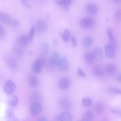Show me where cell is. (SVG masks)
Masks as SVG:
<instances>
[{
  "label": "cell",
  "instance_id": "obj_31",
  "mask_svg": "<svg viewBox=\"0 0 121 121\" xmlns=\"http://www.w3.org/2000/svg\"><path fill=\"white\" fill-rule=\"evenodd\" d=\"M107 33L109 39L111 41H112L113 40V38L112 30L111 28H108L107 30Z\"/></svg>",
  "mask_w": 121,
  "mask_h": 121
},
{
  "label": "cell",
  "instance_id": "obj_2",
  "mask_svg": "<svg viewBox=\"0 0 121 121\" xmlns=\"http://www.w3.org/2000/svg\"><path fill=\"white\" fill-rule=\"evenodd\" d=\"M79 24L82 28L85 29H89L94 26L95 21L91 17H86L82 18L79 20Z\"/></svg>",
  "mask_w": 121,
  "mask_h": 121
},
{
  "label": "cell",
  "instance_id": "obj_34",
  "mask_svg": "<svg viewBox=\"0 0 121 121\" xmlns=\"http://www.w3.org/2000/svg\"><path fill=\"white\" fill-rule=\"evenodd\" d=\"M12 57H9L8 59H7V60H7V62L8 63V64L11 67H13L15 65V63H14V60H13V59Z\"/></svg>",
  "mask_w": 121,
  "mask_h": 121
},
{
  "label": "cell",
  "instance_id": "obj_29",
  "mask_svg": "<svg viewBox=\"0 0 121 121\" xmlns=\"http://www.w3.org/2000/svg\"><path fill=\"white\" fill-rule=\"evenodd\" d=\"M35 33V27L33 26L31 27L28 35L29 42H31L33 39Z\"/></svg>",
  "mask_w": 121,
  "mask_h": 121
},
{
  "label": "cell",
  "instance_id": "obj_33",
  "mask_svg": "<svg viewBox=\"0 0 121 121\" xmlns=\"http://www.w3.org/2000/svg\"><path fill=\"white\" fill-rule=\"evenodd\" d=\"M115 17L116 19L118 21H121V10L119 9L116 12Z\"/></svg>",
  "mask_w": 121,
  "mask_h": 121
},
{
  "label": "cell",
  "instance_id": "obj_13",
  "mask_svg": "<svg viewBox=\"0 0 121 121\" xmlns=\"http://www.w3.org/2000/svg\"><path fill=\"white\" fill-rule=\"evenodd\" d=\"M104 52L106 56L107 57L112 58L114 55L115 49L111 45L107 44L105 47Z\"/></svg>",
  "mask_w": 121,
  "mask_h": 121
},
{
  "label": "cell",
  "instance_id": "obj_39",
  "mask_svg": "<svg viewBox=\"0 0 121 121\" xmlns=\"http://www.w3.org/2000/svg\"><path fill=\"white\" fill-rule=\"evenodd\" d=\"M22 3V4L25 6L29 8H31V5L26 0H21Z\"/></svg>",
  "mask_w": 121,
  "mask_h": 121
},
{
  "label": "cell",
  "instance_id": "obj_23",
  "mask_svg": "<svg viewBox=\"0 0 121 121\" xmlns=\"http://www.w3.org/2000/svg\"><path fill=\"white\" fill-rule=\"evenodd\" d=\"M61 121H71L72 117L70 114L67 112H61L59 116Z\"/></svg>",
  "mask_w": 121,
  "mask_h": 121
},
{
  "label": "cell",
  "instance_id": "obj_5",
  "mask_svg": "<svg viewBox=\"0 0 121 121\" xmlns=\"http://www.w3.org/2000/svg\"><path fill=\"white\" fill-rule=\"evenodd\" d=\"M42 110V106L39 102L32 103L30 109L31 114L34 116L38 115L41 112Z\"/></svg>",
  "mask_w": 121,
  "mask_h": 121
},
{
  "label": "cell",
  "instance_id": "obj_28",
  "mask_svg": "<svg viewBox=\"0 0 121 121\" xmlns=\"http://www.w3.org/2000/svg\"><path fill=\"white\" fill-rule=\"evenodd\" d=\"M83 105L84 106L87 107L90 105L92 101L91 99L87 97H84L82 100Z\"/></svg>",
  "mask_w": 121,
  "mask_h": 121
},
{
  "label": "cell",
  "instance_id": "obj_40",
  "mask_svg": "<svg viewBox=\"0 0 121 121\" xmlns=\"http://www.w3.org/2000/svg\"><path fill=\"white\" fill-rule=\"evenodd\" d=\"M78 73L79 75L80 76L85 77L86 76L85 73L83 72L82 70L80 68H79L78 70Z\"/></svg>",
  "mask_w": 121,
  "mask_h": 121
},
{
  "label": "cell",
  "instance_id": "obj_21",
  "mask_svg": "<svg viewBox=\"0 0 121 121\" xmlns=\"http://www.w3.org/2000/svg\"><path fill=\"white\" fill-rule=\"evenodd\" d=\"M84 58L85 61L88 63H92L95 59L93 52H85L84 54Z\"/></svg>",
  "mask_w": 121,
  "mask_h": 121
},
{
  "label": "cell",
  "instance_id": "obj_43",
  "mask_svg": "<svg viewBox=\"0 0 121 121\" xmlns=\"http://www.w3.org/2000/svg\"><path fill=\"white\" fill-rule=\"evenodd\" d=\"M52 121H61L59 116H56L54 118Z\"/></svg>",
  "mask_w": 121,
  "mask_h": 121
},
{
  "label": "cell",
  "instance_id": "obj_36",
  "mask_svg": "<svg viewBox=\"0 0 121 121\" xmlns=\"http://www.w3.org/2000/svg\"><path fill=\"white\" fill-rule=\"evenodd\" d=\"M71 43L73 47H76L77 46L76 39L75 37L74 36H72L71 38Z\"/></svg>",
  "mask_w": 121,
  "mask_h": 121
},
{
  "label": "cell",
  "instance_id": "obj_45",
  "mask_svg": "<svg viewBox=\"0 0 121 121\" xmlns=\"http://www.w3.org/2000/svg\"><path fill=\"white\" fill-rule=\"evenodd\" d=\"M83 121L81 119V120H79L78 121Z\"/></svg>",
  "mask_w": 121,
  "mask_h": 121
},
{
  "label": "cell",
  "instance_id": "obj_25",
  "mask_svg": "<svg viewBox=\"0 0 121 121\" xmlns=\"http://www.w3.org/2000/svg\"><path fill=\"white\" fill-rule=\"evenodd\" d=\"M40 50L42 55L44 56L47 54L49 50V46L48 44L46 42L42 43L41 45Z\"/></svg>",
  "mask_w": 121,
  "mask_h": 121
},
{
  "label": "cell",
  "instance_id": "obj_12",
  "mask_svg": "<svg viewBox=\"0 0 121 121\" xmlns=\"http://www.w3.org/2000/svg\"><path fill=\"white\" fill-rule=\"evenodd\" d=\"M24 48L16 44L14 46L13 48V52L16 57L20 58L22 57L24 53Z\"/></svg>",
  "mask_w": 121,
  "mask_h": 121
},
{
  "label": "cell",
  "instance_id": "obj_1",
  "mask_svg": "<svg viewBox=\"0 0 121 121\" xmlns=\"http://www.w3.org/2000/svg\"><path fill=\"white\" fill-rule=\"evenodd\" d=\"M0 20L3 23L10 26H16L19 24V22L16 19L3 12H0Z\"/></svg>",
  "mask_w": 121,
  "mask_h": 121
},
{
  "label": "cell",
  "instance_id": "obj_44",
  "mask_svg": "<svg viewBox=\"0 0 121 121\" xmlns=\"http://www.w3.org/2000/svg\"><path fill=\"white\" fill-rule=\"evenodd\" d=\"M117 80L118 82H121V74L119 75L117 77Z\"/></svg>",
  "mask_w": 121,
  "mask_h": 121
},
{
  "label": "cell",
  "instance_id": "obj_17",
  "mask_svg": "<svg viewBox=\"0 0 121 121\" xmlns=\"http://www.w3.org/2000/svg\"><path fill=\"white\" fill-rule=\"evenodd\" d=\"M93 42V39L92 37L90 35L86 36L83 39V45L84 48H89L92 45Z\"/></svg>",
  "mask_w": 121,
  "mask_h": 121
},
{
  "label": "cell",
  "instance_id": "obj_9",
  "mask_svg": "<svg viewBox=\"0 0 121 121\" xmlns=\"http://www.w3.org/2000/svg\"><path fill=\"white\" fill-rule=\"evenodd\" d=\"M86 9L87 12L91 15L95 14L97 12L98 7L97 4L93 2H90L86 5Z\"/></svg>",
  "mask_w": 121,
  "mask_h": 121
},
{
  "label": "cell",
  "instance_id": "obj_37",
  "mask_svg": "<svg viewBox=\"0 0 121 121\" xmlns=\"http://www.w3.org/2000/svg\"><path fill=\"white\" fill-rule=\"evenodd\" d=\"M103 107L100 104H97L96 106L95 109L96 111L98 113H100L103 110Z\"/></svg>",
  "mask_w": 121,
  "mask_h": 121
},
{
  "label": "cell",
  "instance_id": "obj_38",
  "mask_svg": "<svg viewBox=\"0 0 121 121\" xmlns=\"http://www.w3.org/2000/svg\"><path fill=\"white\" fill-rule=\"evenodd\" d=\"M112 112L114 114H119L121 113V111L119 108H113L111 110Z\"/></svg>",
  "mask_w": 121,
  "mask_h": 121
},
{
  "label": "cell",
  "instance_id": "obj_30",
  "mask_svg": "<svg viewBox=\"0 0 121 121\" xmlns=\"http://www.w3.org/2000/svg\"><path fill=\"white\" fill-rule=\"evenodd\" d=\"M40 97V95L39 93L37 92H34L31 96V98H32V100L33 99V101L32 103L35 102H39L37 100L39 99Z\"/></svg>",
  "mask_w": 121,
  "mask_h": 121
},
{
  "label": "cell",
  "instance_id": "obj_15",
  "mask_svg": "<svg viewBox=\"0 0 121 121\" xmlns=\"http://www.w3.org/2000/svg\"><path fill=\"white\" fill-rule=\"evenodd\" d=\"M69 83V81L67 78L63 77L59 81V88L61 90L65 89L68 87Z\"/></svg>",
  "mask_w": 121,
  "mask_h": 121
},
{
  "label": "cell",
  "instance_id": "obj_11",
  "mask_svg": "<svg viewBox=\"0 0 121 121\" xmlns=\"http://www.w3.org/2000/svg\"><path fill=\"white\" fill-rule=\"evenodd\" d=\"M73 1L71 0H58L55 1L56 3L65 10H69Z\"/></svg>",
  "mask_w": 121,
  "mask_h": 121
},
{
  "label": "cell",
  "instance_id": "obj_10",
  "mask_svg": "<svg viewBox=\"0 0 121 121\" xmlns=\"http://www.w3.org/2000/svg\"><path fill=\"white\" fill-rule=\"evenodd\" d=\"M69 66V62L67 59L65 57H61L57 66L59 70L61 71H65L68 69Z\"/></svg>",
  "mask_w": 121,
  "mask_h": 121
},
{
  "label": "cell",
  "instance_id": "obj_7",
  "mask_svg": "<svg viewBox=\"0 0 121 121\" xmlns=\"http://www.w3.org/2000/svg\"><path fill=\"white\" fill-rule=\"evenodd\" d=\"M43 63L40 59H37L34 61L32 66L33 72L36 74H39L41 72Z\"/></svg>",
  "mask_w": 121,
  "mask_h": 121
},
{
  "label": "cell",
  "instance_id": "obj_16",
  "mask_svg": "<svg viewBox=\"0 0 121 121\" xmlns=\"http://www.w3.org/2000/svg\"><path fill=\"white\" fill-rule=\"evenodd\" d=\"M93 69L94 74L97 76L101 77L104 74V68L101 65H95L93 67Z\"/></svg>",
  "mask_w": 121,
  "mask_h": 121
},
{
  "label": "cell",
  "instance_id": "obj_35",
  "mask_svg": "<svg viewBox=\"0 0 121 121\" xmlns=\"http://www.w3.org/2000/svg\"><path fill=\"white\" fill-rule=\"evenodd\" d=\"M5 35V32L4 29L1 24L0 25V38L3 39Z\"/></svg>",
  "mask_w": 121,
  "mask_h": 121
},
{
  "label": "cell",
  "instance_id": "obj_26",
  "mask_svg": "<svg viewBox=\"0 0 121 121\" xmlns=\"http://www.w3.org/2000/svg\"><path fill=\"white\" fill-rule=\"evenodd\" d=\"M106 91L108 93L112 94H121V90L114 86L108 87L107 88Z\"/></svg>",
  "mask_w": 121,
  "mask_h": 121
},
{
  "label": "cell",
  "instance_id": "obj_22",
  "mask_svg": "<svg viewBox=\"0 0 121 121\" xmlns=\"http://www.w3.org/2000/svg\"><path fill=\"white\" fill-rule=\"evenodd\" d=\"M18 101V99L16 95L11 96L9 99L8 104L9 106L11 107H14L17 104Z\"/></svg>",
  "mask_w": 121,
  "mask_h": 121
},
{
  "label": "cell",
  "instance_id": "obj_4",
  "mask_svg": "<svg viewBox=\"0 0 121 121\" xmlns=\"http://www.w3.org/2000/svg\"><path fill=\"white\" fill-rule=\"evenodd\" d=\"M61 57L57 52L55 51L52 52L50 57V65L53 66H57Z\"/></svg>",
  "mask_w": 121,
  "mask_h": 121
},
{
  "label": "cell",
  "instance_id": "obj_32",
  "mask_svg": "<svg viewBox=\"0 0 121 121\" xmlns=\"http://www.w3.org/2000/svg\"><path fill=\"white\" fill-rule=\"evenodd\" d=\"M6 116L9 119H10L13 116V111L10 108H8L6 111Z\"/></svg>",
  "mask_w": 121,
  "mask_h": 121
},
{
  "label": "cell",
  "instance_id": "obj_18",
  "mask_svg": "<svg viewBox=\"0 0 121 121\" xmlns=\"http://www.w3.org/2000/svg\"><path fill=\"white\" fill-rule=\"evenodd\" d=\"M117 68L115 65L112 63L108 64L106 66V71L108 75H111L114 74L117 71Z\"/></svg>",
  "mask_w": 121,
  "mask_h": 121
},
{
  "label": "cell",
  "instance_id": "obj_27",
  "mask_svg": "<svg viewBox=\"0 0 121 121\" xmlns=\"http://www.w3.org/2000/svg\"><path fill=\"white\" fill-rule=\"evenodd\" d=\"M70 32L68 29H65L61 36L63 40L65 42H68L70 36Z\"/></svg>",
  "mask_w": 121,
  "mask_h": 121
},
{
  "label": "cell",
  "instance_id": "obj_24",
  "mask_svg": "<svg viewBox=\"0 0 121 121\" xmlns=\"http://www.w3.org/2000/svg\"><path fill=\"white\" fill-rule=\"evenodd\" d=\"M29 82L31 86L34 88H36L38 84V82L37 78L33 75H30L29 78Z\"/></svg>",
  "mask_w": 121,
  "mask_h": 121
},
{
  "label": "cell",
  "instance_id": "obj_3",
  "mask_svg": "<svg viewBox=\"0 0 121 121\" xmlns=\"http://www.w3.org/2000/svg\"><path fill=\"white\" fill-rule=\"evenodd\" d=\"M4 90L7 94H11L13 93L16 90V86L12 81L10 80H7L4 85Z\"/></svg>",
  "mask_w": 121,
  "mask_h": 121
},
{
  "label": "cell",
  "instance_id": "obj_6",
  "mask_svg": "<svg viewBox=\"0 0 121 121\" xmlns=\"http://www.w3.org/2000/svg\"><path fill=\"white\" fill-rule=\"evenodd\" d=\"M29 42L28 35H23L17 38L16 40V44L24 48L27 47Z\"/></svg>",
  "mask_w": 121,
  "mask_h": 121
},
{
  "label": "cell",
  "instance_id": "obj_14",
  "mask_svg": "<svg viewBox=\"0 0 121 121\" xmlns=\"http://www.w3.org/2000/svg\"><path fill=\"white\" fill-rule=\"evenodd\" d=\"M60 107L64 109H67L70 107L71 102L69 99L66 97H63L60 101Z\"/></svg>",
  "mask_w": 121,
  "mask_h": 121
},
{
  "label": "cell",
  "instance_id": "obj_20",
  "mask_svg": "<svg viewBox=\"0 0 121 121\" xmlns=\"http://www.w3.org/2000/svg\"><path fill=\"white\" fill-rule=\"evenodd\" d=\"M93 52L95 60L99 61L102 60L103 54L102 51L100 48L98 47L95 48Z\"/></svg>",
  "mask_w": 121,
  "mask_h": 121
},
{
  "label": "cell",
  "instance_id": "obj_8",
  "mask_svg": "<svg viewBox=\"0 0 121 121\" xmlns=\"http://www.w3.org/2000/svg\"><path fill=\"white\" fill-rule=\"evenodd\" d=\"M35 26L37 31L39 33H42L46 30L48 26L45 21L43 20L39 19L37 21Z\"/></svg>",
  "mask_w": 121,
  "mask_h": 121
},
{
  "label": "cell",
  "instance_id": "obj_41",
  "mask_svg": "<svg viewBox=\"0 0 121 121\" xmlns=\"http://www.w3.org/2000/svg\"><path fill=\"white\" fill-rule=\"evenodd\" d=\"M37 121H48L46 117L42 116L38 118Z\"/></svg>",
  "mask_w": 121,
  "mask_h": 121
},
{
  "label": "cell",
  "instance_id": "obj_19",
  "mask_svg": "<svg viewBox=\"0 0 121 121\" xmlns=\"http://www.w3.org/2000/svg\"><path fill=\"white\" fill-rule=\"evenodd\" d=\"M93 118L92 112L90 110H87L82 116L81 119L83 121H92Z\"/></svg>",
  "mask_w": 121,
  "mask_h": 121
},
{
  "label": "cell",
  "instance_id": "obj_42",
  "mask_svg": "<svg viewBox=\"0 0 121 121\" xmlns=\"http://www.w3.org/2000/svg\"><path fill=\"white\" fill-rule=\"evenodd\" d=\"M113 2L117 5L121 4V0H113Z\"/></svg>",
  "mask_w": 121,
  "mask_h": 121
}]
</instances>
